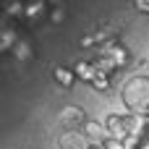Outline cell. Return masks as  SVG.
Wrapping results in <instances>:
<instances>
[{
    "mask_svg": "<svg viewBox=\"0 0 149 149\" xmlns=\"http://www.w3.org/2000/svg\"><path fill=\"white\" fill-rule=\"evenodd\" d=\"M123 100L134 110H147L149 107V81L147 79H131L123 86Z\"/></svg>",
    "mask_w": 149,
    "mask_h": 149,
    "instance_id": "6da1fadb",
    "label": "cell"
}]
</instances>
